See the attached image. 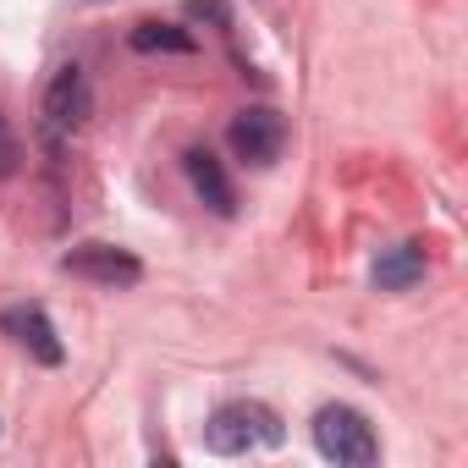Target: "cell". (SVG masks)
<instances>
[{"label":"cell","instance_id":"277c9868","mask_svg":"<svg viewBox=\"0 0 468 468\" xmlns=\"http://www.w3.org/2000/svg\"><path fill=\"white\" fill-rule=\"evenodd\" d=\"M61 271L78 276V282H94V287H133L144 276V265L127 249H111V243H83V249L61 254Z\"/></svg>","mask_w":468,"mask_h":468},{"label":"cell","instance_id":"6da1fadb","mask_svg":"<svg viewBox=\"0 0 468 468\" xmlns=\"http://www.w3.org/2000/svg\"><path fill=\"white\" fill-rule=\"evenodd\" d=\"M204 441H209V452H220V457H243V452H254V446H276V441H282V419H276L265 402H226V408L209 413Z\"/></svg>","mask_w":468,"mask_h":468},{"label":"cell","instance_id":"7a4b0ae2","mask_svg":"<svg viewBox=\"0 0 468 468\" xmlns=\"http://www.w3.org/2000/svg\"><path fill=\"white\" fill-rule=\"evenodd\" d=\"M314 446L331 463H353V468H369L380 457V441H375L369 419L358 408H342V402H331V408L314 413Z\"/></svg>","mask_w":468,"mask_h":468},{"label":"cell","instance_id":"8992f818","mask_svg":"<svg viewBox=\"0 0 468 468\" xmlns=\"http://www.w3.org/2000/svg\"><path fill=\"white\" fill-rule=\"evenodd\" d=\"M0 331H6L17 347H28V358H39V364H61V336H56V325H50V314L45 309H6L0 314Z\"/></svg>","mask_w":468,"mask_h":468},{"label":"cell","instance_id":"52a82bcc","mask_svg":"<svg viewBox=\"0 0 468 468\" xmlns=\"http://www.w3.org/2000/svg\"><path fill=\"white\" fill-rule=\"evenodd\" d=\"M369 276H375L380 292H408V287L424 282V249H419V243H397V249H386V254L375 260Z\"/></svg>","mask_w":468,"mask_h":468},{"label":"cell","instance_id":"3957f363","mask_svg":"<svg viewBox=\"0 0 468 468\" xmlns=\"http://www.w3.org/2000/svg\"><path fill=\"white\" fill-rule=\"evenodd\" d=\"M282 144H287V122L271 111V105H249L231 122V149L249 165H276L282 160Z\"/></svg>","mask_w":468,"mask_h":468},{"label":"cell","instance_id":"30bf717a","mask_svg":"<svg viewBox=\"0 0 468 468\" xmlns=\"http://www.w3.org/2000/svg\"><path fill=\"white\" fill-rule=\"evenodd\" d=\"M12 171H17V133L0 116V176H12Z\"/></svg>","mask_w":468,"mask_h":468},{"label":"cell","instance_id":"9c48e42d","mask_svg":"<svg viewBox=\"0 0 468 468\" xmlns=\"http://www.w3.org/2000/svg\"><path fill=\"white\" fill-rule=\"evenodd\" d=\"M133 50H144V56H154V50L193 56V34L171 28V23H138V28H133Z\"/></svg>","mask_w":468,"mask_h":468},{"label":"cell","instance_id":"8fae6325","mask_svg":"<svg viewBox=\"0 0 468 468\" xmlns=\"http://www.w3.org/2000/svg\"><path fill=\"white\" fill-rule=\"evenodd\" d=\"M187 17H209V23H226V0H187Z\"/></svg>","mask_w":468,"mask_h":468},{"label":"cell","instance_id":"ba28073f","mask_svg":"<svg viewBox=\"0 0 468 468\" xmlns=\"http://www.w3.org/2000/svg\"><path fill=\"white\" fill-rule=\"evenodd\" d=\"M187 182H193V193H198L215 215H231V209H238L231 182H226V171H220V160H215L209 149H193V154H187Z\"/></svg>","mask_w":468,"mask_h":468},{"label":"cell","instance_id":"5b68a950","mask_svg":"<svg viewBox=\"0 0 468 468\" xmlns=\"http://www.w3.org/2000/svg\"><path fill=\"white\" fill-rule=\"evenodd\" d=\"M89 111H94L89 78H83L78 67H61V72H56V83L45 89V127H50V138L78 133V127L89 122Z\"/></svg>","mask_w":468,"mask_h":468}]
</instances>
